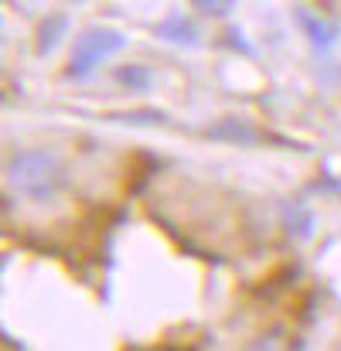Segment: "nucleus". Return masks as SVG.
Returning a JSON list of instances; mask_svg holds the SVG:
<instances>
[{
  "label": "nucleus",
  "instance_id": "obj_1",
  "mask_svg": "<svg viewBox=\"0 0 341 351\" xmlns=\"http://www.w3.org/2000/svg\"><path fill=\"white\" fill-rule=\"evenodd\" d=\"M7 181L14 184L17 195H24L34 205H48L62 195L65 188V164L41 147H27L17 150L7 160Z\"/></svg>",
  "mask_w": 341,
  "mask_h": 351
},
{
  "label": "nucleus",
  "instance_id": "obj_2",
  "mask_svg": "<svg viewBox=\"0 0 341 351\" xmlns=\"http://www.w3.org/2000/svg\"><path fill=\"white\" fill-rule=\"evenodd\" d=\"M119 45H123L119 34L106 31V27H93L89 34L79 38V45H75V51H72V62H69V75H72V79L89 75V72H93L110 51H116Z\"/></svg>",
  "mask_w": 341,
  "mask_h": 351
},
{
  "label": "nucleus",
  "instance_id": "obj_3",
  "mask_svg": "<svg viewBox=\"0 0 341 351\" xmlns=\"http://www.w3.org/2000/svg\"><path fill=\"white\" fill-rule=\"evenodd\" d=\"M116 79H119L123 86H130V89H140V86H147L150 72H147V69H140V65H126V69H119V72H116Z\"/></svg>",
  "mask_w": 341,
  "mask_h": 351
},
{
  "label": "nucleus",
  "instance_id": "obj_4",
  "mask_svg": "<svg viewBox=\"0 0 341 351\" xmlns=\"http://www.w3.org/2000/svg\"><path fill=\"white\" fill-rule=\"evenodd\" d=\"M246 351H287V345H283L280 335H263V338H256Z\"/></svg>",
  "mask_w": 341,
  "mask_h": 351
},
{
  "label": "nucleus",
  "instance_id": "obj_5",
  "mask_svg": "<svg viewBox=\"0 0 341 351\" xmlns=\"http://www.w3.org/2000/svg\"><path fill=\"white\" fill-rule=\"evenodd\" d=\"M195 7H202L205 14H222L228 7V0H195Z\"/></svg>",
  "mask_w": 341,
  "mask_h": 351
}]
</instances>
